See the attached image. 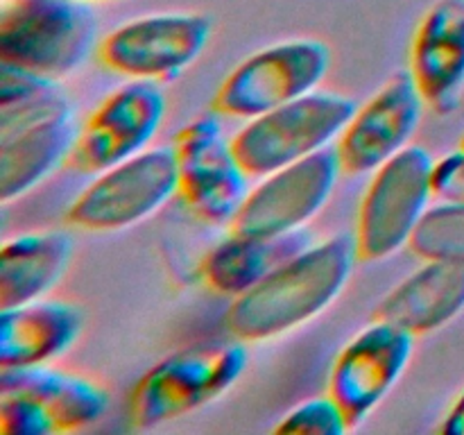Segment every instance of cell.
<instances>
[{
  "instance_id": "obj_20",
  "label": "cell",
  "mask_w": 464,
  "mask_h": 435,
  "mask_svg": "<svg viewBox=\"0 0 464 435\" xmlns=\"http://www.w3.org/2000/svg\"><path fill=\"white\" fill-rule=\"evenodd\" d=\"M0 390L23 392L39 401L57 424L59 433L84 429L109 408V392L95 381L45 365L0 367Z\"/></svg>"
},
{
  "instance_id": "obj_25",
  "label": "cell",
  "mask_w": 464,
  "mask_h": 435,
  "mask_svg": "<svg viewBox=\"0 0 464 435\" xmlns=\"http://www.w3.org/2000/svg\"><path fill=\"white\" fill-rule=\"evenodd\" d=\"M440 430H442L444 435H464V390L458 394L453 406L449 408V412L444 415Z\"/></svg>"
},
{
  "instance_id": "obj_7",
  "label": "cell",
  "mask_w": 464,
  "mask_h": 435,
  "mask_svg": "<svg viewBox=\"0 0 464 435\" xmlns=\"http://www.w3.org/2000/svg\"><path fill=\"white\" fill-rule=\"evenodd\" d=\"M329 66V45L317 39L267 45L225 77L213 98V111L240 121L256 118L315 91Z\"/></svg>"
},
{
  "instance_id": "obj_2",
  "label": "cell",
  "mask_w": 464,
  "mask_h": 435,
  "mask_svg": "<svg viewBox=\"0 0 464 435\" xmlns=\"http://www.w3.org/2000/svg\"><path fill=\"white\" fill-rule=\"evenodd\" d=\"M247 343L238 338L188 344L154 362L130 394L127 415L134 429L168 424L216 401L243 376Z\"/></svg>"
},
{
  "instance_id": "obj_18",
  "label": "cell",
  "mask_w": 464,
  "mask_h": 435,
  "mask_svg": "<svg viewBox=\"0 0 464 435\" xmlns=\"http://www.w3.org/2000/svg\"><path fill=\"white\" fill-rule=\"evenodd\" d=\"M464 311V263L424 261L376 306V320L392 322L412 335H426Z\"/></svg>"
},
{
  "instance_id": "obj_14",
  "label": "cell",
  "mask_w": 464,
  "mask_h": 435,
  "mask_svg": "<svg viewBox=\"0 0 464 435\" xmlns=\"http://www.w3.org/2000/svg\"><path fill=\"white\" fill-rule=\"evenodd\" d=\"M80 127L71 100L50 111L0 122V198H23L68 163Z\"/></svg>"
},
{
  "instance_id": "obj_10",
  "label": "cell",
  "mask_w": 464,
  "mask_h": 435,
  "mask_svg": "<svg viewBox=\"0 0 464 435\" xmlns=\"http://www.w3.org/2000/svg\"><path fill=\"white\" fill-rule=\"evenodd\" d=\"M168 100L157 82L130 80L95 107L80 127L68 166L98 175L150 148L166 118Z\"/></svg>"
},
{
  "instance_id": "obj_6",
  "label": "cell",
  "mask_w": 464,
  "mask_h": 435,
  "mask_svg": "<svg viewBox=\"0 0 464 435\" xmlns=\"http://www.w3.org/2000/svg\"><path fill=\"white\" fill-rule=\"evenodd\" d=\"M177 186L179 177L172 145L148 148L98 172L68 207L66 222L93 234L127 229L177 198Z\"/></svg>"
},
{
  "instance_id": "obj_26",
  "label": "cell",
  "mask_w": 464,
  "mask_h": 435,
  "mask_svg": "<svg viewBox=\"0 0 464 435\" xmlns=\"http://www.w3.org/2000/svg\"><path fill=\"white\" fill-rule=\"evenodd\" d=\"M86 3H107V0H86Z\"/></svg>"
},
{
  "instance_id": "obj_22",
  "label": "cell",
  "mask_w": 464,
  "mask_h": 435,
  "mask_svg": "<svg viewBox=\"0 0 464 435\" xmlns=\"http://www.w3.org/2000/svg\"><path fill=\"white\" fill-rule=\"evenodd\" d=\"M352 429L347 415L329 392L324 397H313L295 406L281 417L275 433L288 435H344Z\"/></svg>"
},
{
  "instance_id": "obj_8",
  "label": "cell",
  "mask_w": 464,
  "mask_h": 435,
  "mask_svg": "<svg viewBox=\"0 0 464 435\" xmlns=\"http://www.w3.org/2000/svg\"><path fill=\"white\" fill-rule=\"evenodd\" d=\"M172 150L179 177L177 199L199 222L213 227L231 225L252 190V177L240 166L218 113H204L186 122L175 134Z\"/></svg>"
},
{
  "instance_id": "obj_23",
  "label": "cell",
  "mask_w": 464,
  "mask_h": 435,
  "mask_svg": "<svg viewBox=\"0 0 464 435\" xmlns=\"http://www.w3.org/2000/svg\"><path fill=\"white\" fill-rule=\"evenodd\" d=\"M57 424L39 401L23 392L0 390V435H53Z\"/></svg>"
},
{
  "instance_id": "obj_17",
  "label": "cell",
  "mask_w": 464,
  "mask_h": 435,
  "mask_svg": "<svg viewBox=\"0 0 464 435\" xmlns=\"http://www.w3.org/2000/svg\"><path fill=\"white\" fill-rule=\"evenodd\" d=\"M84 326L80 306L34 299L0 311V367L45 365L77 343Z\"/></svg>"
},
{
  "instance_id": "obj_24",
  "label": "cell",
  "mask_w": 464,
  "mask_h": 435,
  "mask_svg": "<svg viewBox=\"0 0 464 435\" xmlns=\"http://www.w3.org/2000/svg\"><path fill=\"white\" fill-rule=\"evenodd\" d=\"M433 195L438 202L464 207V150L444 154L433 168Z\"/></svg>"
},
{
  "instance_id": "obj_1",
  "label": "cell",
  "mask_w": 464,
  "mask_h": 435,
  "mask_svg": "<svg viewBox=\"0 0 464 435\" xmlns=\"http://www.w3.org/2000/svg\"><path fill=\"white\" fill-rule=\"evenodd\" d=\"M356 261L353 236L338 234L311 245L266 281L234 297L225 317L227 331L252 344L299 329L335 302Z\"/></svg>"
},
{
  "instance_id": "obj_27",
  "label": "cell",
  "mask_w": 464,
  "mask_h": 435,
  "mask_svg": "<svg viewBox=\"0 0 464 435\" xmlns=\"http://www.w3.org/2000/svg\"><path fill=\"white\" fill-rule=\"evenodd\" d=\"M460 148L464 150V134H462V139H460Z\"/></svg>"
},
{
  "instance_id": "obj_3",
  "label": "cell",
  "mask_w": 464,
  "mask_h": 435,
  "mask_svg": "<svg viewBox=\"0 0 464 435\" xmlns=\"http://www.w3.org/2000/svg\"><path fill=\"white\" fill-rule=\"evenodd\" d=\"M98 45V18L86 0H9L0 12V62L59 80Z\"/></svg>"
},
{
  "instance_id": "obj_12",
  "label": "cell",
  "mask_w": 464,
  "mask_h": 435,
  "mask_svg": "<svg viewBox=\"0 0 464 435\" xmlns=\"http://www.w3.org/2000/svg\"><path fill=\"white\" fill-rule=\"evenodd\" d=\"M415 349V335L392 322L376 320L358 331L331 365L326 392L356 429L397 385Z\"/></svg>"
},
{
  "instance_id": "obj_9",
  "label": "cell",
  "mask_w": 464,
  "mask_h": 435,
  "mask_svg": "<svg viewBox=\"0 0 464 435\" xmlns=\"http://www.w3.org/2000/svg\"><path fill=\"white\" fill-rule=\"evenodd\" d=\"M211 32L213 21L207 14H148L109 32L98 44V59L127 80H175L198 62Z\"/></svg>"
},
{
  "instance_id": "obj_11",
  "label": "cell",
  "mask_w": 464,
  "mask_h": 435,
  "mask_svg": "<svg viewBox=\"0 0 464 435\" xmlns=\"http://www.w3.org/2000/svg\"><path fill=\"white\" fill-rule=\"evenodd\" d=\"M343 175L335 145L261 177L231 220L240 234H285L306 227L324 208Z\"/></svg>"
},
{
  "instance_id": "obj_15",
  "label": "cell",
  "mask_w": 464,
  "mask_h": 435,
  "mask_svg": "<svg viewBox=\"0 0 464 435\" xmlns=\"http://www.w3.org/2000/svg\"><path fill=\"white\" fill-rule=\"evenodd\" d=\"M411 75L426 107L451 113L464 93V0H435L417 25Z\"/></svg>"
},
{
  "instance_id": "obj_21",
  "label": "cell",
  "mask_w": 464,
  "mask_h": 435,
  "mask_svg": "<svg viewBox=\"0 0 464 435\" xmlns=\"http://www.w3.org/2000/svg\"><path fill=\"white\" fill-rule=\"evenodd\" d=\"M421 261L464 263V207L430 204L408 243Z\"/></svg>"
},
{
  "instance_id": "obj_16",
  "label": "cell",
  "mask_w": 464,
  "mask_h": 435,
  "mask_svg": "<svg viewBox=\"0 0 464 435\" xmlns=\"http://www.w3.org/2000/svg\"><path fill=\"white\" fill-rule=\"evenodd\" d=\"M311 245L315 243L306 227L285 234L231 231L225 240L208 249L199 266V276L213 293L238 297L266 281L272 272L279 270Z\"/></svg>"
},
{
  "instance_id": "obj_13",
  "label": "cell",
  "mask_w": 464,
  "mask_h": 435,
  "mask_svg": "<svg viewBox=\"0 0 464 435\" xmlns=\"http://www.w3.org/2000/svg\"><path fill=\"white\" fill-rule=\"evenodd\" d=\"M424 107L411 71L394 72L362 107H356L335 140L343 172L367 175L397 157L411 145Z\"/></svg>"
},
{
  "instance_id": "obj_19",
  "label": "cell",
  "mask_w": 464,
  "mask_h": 435,
  "mask_svg": "<svg viewBox=\"0 0 464 435\" xmlns=\"http://www.w3.org/2000/svg\"><path fill=\"white\" fill-rule=\"evenodd\" d=\"M75 252L71 234L59 229L30 231L0 249V311L44 297L68 270Z\"/></svg>"
},
{
  "instance_id": "obj_4",
  "label": "cell",
  "mask_w": 464,
  "mask_h": 435,
  "mask_svg": "<svg viewBox=\"0 0 464 435\" xmlns=\"http://www.w3.org/2000/svg\"><path fill=\"white\" fill-rule=\"evenodd\" d=\"M358 104L331 91H311L293 102L245 121L231 136L240 166L252 179L335 145Z\"/></svg>"
},
{
  "instance_id": "obj_5",
  "label": "cell",
  "mask_w": 464,
  "mask_h": 435,
  "mask_svg": "<svg viewBox=\"0 0 464 435\" xmlns=\"http://www.w3.org/2000/svg\"><path fill=\"white\" fill-rule=\"evenodd\" d=\"M433 168L429 150L411 143L372 172L353 234L361 261H383L411 243L435 199Z\"/></svg>"
}]
</instances>
